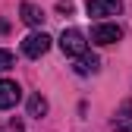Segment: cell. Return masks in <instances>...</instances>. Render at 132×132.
I'll list each match as a JSON object with an SVG mask.
<instances>
[{"label":"cell","instance_id":"5b68a950","mask_svg":"<svg viewBox=\"0 0 132 132\" xmlns=\"http://www.w3.org/2000/svg\"><path fill=\"white\" fill-rule=\"evenodd\" d=\"M123 0H88V16L101 19V16H117Z\"/></svg>","mask_w":132,"mask_h":132},{"label":"cell","instance_id":"9c48e42d","mask_svg":"<svg viewBox=\"0 0 132 132\" xmlns=\"http://www.w3.org/2000/svg\"><path fill=\"white\" fill-rule=\"evenodd\" d=\"M44 113H47V101H44V97L41 94H31L28 97V117H44Z\"/></svg>","mask_w":132,"mask_h":132},{"label":"cell","instance_id":"8fae6325","mask_svg":"<svg viewBox=\"0 0 132 132\" xmlns=\"http://www.w3.org/2000/svg\"><path fill=\"white\" fill-rule=\"evenodd\" d=\"M0 132H25V129H22V123H19V120H10L6 126H0Z\"/></svg>","mask_w":132,"mask_h":132},{"label":"cell","instance_id":"6da1fadb","mask_svg":"<svg viewBox=\"0 0 132 132\" xmlns=\"http://www.w3.org/2000/svg\"><path fill=\"white\" fill-rule=\"evenodd\" d=\"M60 51L66 57H82V54H88V41H85V31H79V28H66L63 35H60Z\"/></svg>","mask_w":132,"mask_h":132},{"label":"cell","instance_id":"52a82bcc","mask_svg":"<svg viewBox=\"0 0 132 132\" xmlns=\"http://www.w3.org/2000/svg\"><path fill=\"white\" fill-rule=\"evenodd\" d=\"M19 13H22V22L35 25V28L44 22V10H41V6H35V3H28V0H25L22 6H19Z\"/></svg>","mask_w":132,"mask_h":132},{"label":"cell","instance_id":"30bf717a","mask_svg":"<svg viewBox=\"0 0 132 132\" xmlns=\"http://www.w3.org/2000/svg\"><path fill=\"white\" fill-rule=\"evenodd\" d=\"M13 63H16V57H13L10 51H3V47H0V72H6V69H13Z\"/></svg>","mask_w":132,"mask_h":132},{"label":"cell","instance_id":"ba28073f","mask_svg":"<svg viewBox=\"0 0 132 132\" xmlns=\"http://www.w3.org/2000/svg\"><path fill=\"white\" fill-rule=\"evenodd\" d=\"M113 129L117 132H132V104H123L113 117Z\"/></svg>","mask_w":132,"mask_h":132},{"label":"cell","instance_id":"7a4b0ae2","mask_svg":"<svg viewBox=\"0 0 132 132\" xmlns=\"http://www.w3.org/2000/svg\"><path fill=\"white\" fill-rule=\"evenodd\" d=\"M47 51H51V35H44V31H31V35L22 41V54L31 57V60L44 57Z\"/></svg>","mask_w":132,"mask_h":132},{"label":"cell","instance_id":"3957f363","mask_svg":"<svg viewBox=\"0 0 132 132\" xmlns=\"http://www.w3.org/2000/svg\"><path fill=\"white\" fill-rule=\"evenodd\" d=\"M120 38H123V28H120L117 22H101V25H94V28H91V41H94V44H101V47L117 44Z\"/></svg>","mask_w":132,"mask_h":132},{"label":"cell","instance_id":"277c9868","mask_svg":"<svg viewBox=\"0 0 132 132\" xmlns=\"http://www.w3.org/2000/svg\"><path fill=\"white\" fill-rule=\"evenodd\" d=\"M22 101V88L10 79H0V110H10Z\"/></svg>","mask_w":132,"mask_h":132},{"label":"cell","instance_id":"8992f818","mask_svg":"<svg viewBox=\"0 0 132 132\" xmlns=\"http://www.w3.org/2000/svg\"><path fill=\"white\" fill-rule=\"evenodd\" d=\"M97 69H101V60H97L94 54H82V57L76 60V72H79V76H94Z\"/></svg>","mask_w":132,"mask_h":132}]
</instances>
